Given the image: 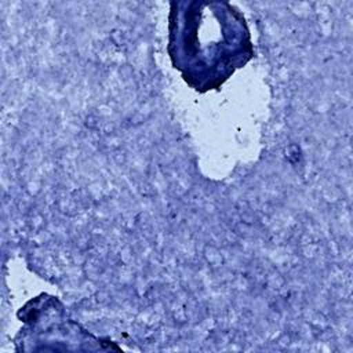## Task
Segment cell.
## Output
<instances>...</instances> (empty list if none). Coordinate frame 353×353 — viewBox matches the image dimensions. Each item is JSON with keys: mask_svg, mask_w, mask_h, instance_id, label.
<instances>
[{"mask_svg": "<svg viewBox=\"0 0 353 353\" xmlns=\"http://www.w3.org/2000/svg\"><path fill=\"white\" fill-rule=\"evenodd\" d=\"M167 52L183 81L199 92L218 90L254 57L244 14L229 1L170 3Z\"/></svg>", "mask_w": 353, "mask_h": 353, "instance_id": "6da1fadb", "label": "cell"}, {"mask_svg": "<svg viewBox=\"0 0 353 353\" xmlns=\"http://www.w3.org/2000/svg\"><path fill=\"white\" fill-rule=\"evenodd\" d=\"M18 317L25 324L15 338L18 350H36L43 342H101L69 319L61 301L48 294L30 299L21 307Z\"/></svg>", "mask_w": 353, "mask_h": 353, "instance_id": "7a4b0ae2", "label": "cell"}]
</instances>
